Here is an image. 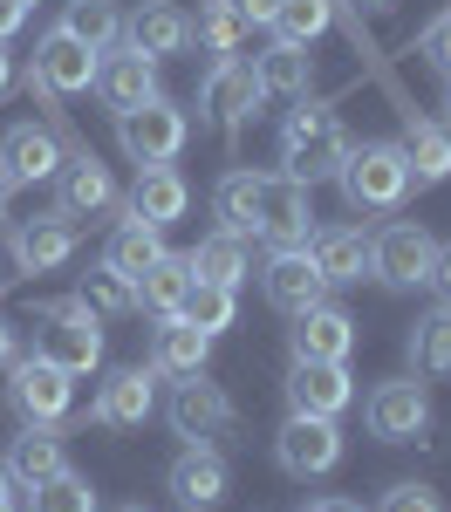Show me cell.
Wrapping results in <instances>:
<instances>
[{"instance_id":"8992f818","label":"cell","mask_w":451,"mask_h":512,"mask_svg":"<svg viewBox=\"0 0 451 512\" xmlns=\"http://www.w3.org/2000/svg\"><path fill=\"white\" fill-rule=\"evenodd\" d=\"M431 260H438V239L424 233L417 219H390L383 233L369 239V274L383 280V287H397V294L424 287L431 280Z\"/></svg>"},{"instance_id":"ac0fdd59","label":"cell","mask_w":451,"mask_h":512,"mask_svg":"<svg viewBox=\"0 0 451 512\" xmlns=\"http://www.w3.org/2000/svg\"><path fill=\"white\" fill-rule=\"evenodd\" d=\"M62 137L48 130V123H14L7 137H0V178L7 185H48L55 171H62Z\"/></svg>"},{"instance_id":"52a82bcc","label":"cell","mask_w":451,"mask_h":512,"mask_svg":"<svg viewBox=\"0 0 451 512\" xmlns=\"http://www.w3.org/2000/svg\"><path fill=\"white\" fill-rule=\"evenodd\" d=\"M274 465L287 478H328L342 465V417H287L274 431Z\"/></svg>"},{"instance_id":"ee69618b","label":"cell","mask_w":451,"mask_h":512,"mask_svg":"<svg viewBox=\"0 0 451 512\" xmlns=\"http://www.w3.org/2000/svg\"><path fill=\"white\" fill-rule=\"evenodd\" d=\"M294 512H363L356 499H342V492H322V499H301Z\"/></svg>"},{"instance_id":"f5cc1de1","label":"cell","mask_w":451,"mask_h":512,"mask_svg":"<svg viewBox=\"0 0 451 512\" xmlns=\"http://www.w3.org/2000/svg\"><path fill=\"white\" fill-rule=\"evenodd\" d=\"M445 117H451V82H445Z\"/></svg>"},{"instance_id":"f907efd6","label":"cell","mask_w":451,"mask_h":512,"mask_svg":"<svg viewBox=\"0 0 451 512\" xmlns=\"http://www.w3.org/2000/svg\"><path fill=\"white\" fill-rule=\"evenodd\" d=\"M0 219H7V178H0Z\"/></svg>"},{"instance_id":"4dcf8cb0","label":"cell","mask_w":451,"mask_h":512,"mask_svg":"<svg viewBox=\"0 0 451 512\" xmlns=\"http://www.w3.org/2000/svg\"><path fill=\"white\" fill-rule=\"evenodd\" d=\"M404 158H410V178H417V185H445V178H451V130H445V123H424L417 110H410Z\"/></svg>"},{"instance_id":"3957f363","label":"cell","mask_w":451,"mask_h":512,"mask_svg":"<svg viewBox=\"0 0 451 512\" xmlns=\"http://www.w3.org/2000/svg\"><path fill=\"white\" fill-rule=\"evenodd\" d=\"M35 355H48L55 369H69V376H89V369H103V315L89 308V301H48L41 308V328H35Z\"/></svg>"},{"instance_id":"44dd1931","label":"cell","mask_w":451,"mask_h":512,"mask_svg":"<svg viewBox=\"0 0 451 512\" xmlns=\"http://www.w3.org/2000/svg\"><path fill=\"white\" fill-rule=\"evenodd\" d=\"M7 253H14L21 274H55V267L76 260V226H69L62 212H48V219H21V226L7 233Z\"/></svg>"},{"instance_id":"6da1fadb","label":"cell","mask_w":451,"mask_h":512,"mask_svg":"<svg viewBox=\"0 0 451 512\" xmlns=\"http://www.w3.org/2000/svg\"><path fill=\"white\" fill-rule=\"evenodd\" d=\"M342 158H349V130H342V117H335L328 103H308V96H301V110H287V123H281L287 178L322 185V178L342 171Z\"/></svg>"},{"instance_id":"bcb514c9","label":"cell","mask_w":451,"mask_h":512,"mask_svg":"<svg viewBox=\"0 0 451 512\" xmlns=\"http://www.w3.org/2000/svg\"><path fill=\"white\" fill-rule=\"evenodd\" d=\"M21 21H28V14H21L14 0H0V41H14V35H21Z\"/></svg>"},{"instance_id":"836d02e7","label":"cell","mask_w":451,"mask_h":512,"mask_svg":"<svg viewBox=\"0 0 451 512\" xmlns=\"http://www.w3.org/2000/svg\"><path fill=\"white\" fill-rule=\"evenodd\" d=\"M62 28H69L82 48L110 55V48L123 41V7L117 0H69V7H62Z\"/></svg>"},{"instance_id":"8d00e7d4","label":"cell","mask_w":451,"mask_h":512,"mask_svg":"<svg viewBox=\"0 0 451 512\" xmlns=\"http://www.w3.org/2000/svg\"><path fill=\"white\" fill-rule=\"evenodd\" d=\"M328 28H335V0H281L274 14V41H294V48H315Z\"/></svg>"},{"instance_id":"7402d4cb","label":"cell","mask_w":451,"mask_h":512,"mask_svg":"<svg viewBox=\"0 0 451 512\" xmlns=\"http://www.w3.org/2000/svg\"><path fill=\"white\" fill-rule=\"evenodd\" d=\"M96 96L110 103V110H137V103H151L158 96V62H144L137 48H110V55H96Z\"/></svg>"},{"instance_id":"74e56055","label":"cell","mask_w":451,"mask_h":512,"mask_svg":"<svg viewBox=\"0 0 451 512\" xmlns=\"http://www.w3.org/2000/svg\"><path fill=\"white\" fill-rule=\"evenodd\" d=\"M233 315H240V294H233V287H212V280H192V294H185V308H178V321H192L199 335L233 328Z\"/></svg>"},{"instance_id":"9c48e42d","label":"cell","mask_w":451,"mask_h":512,"mask_svg":"<svg viewBox=\"0 0 451 512\" xmlns=\"http://www.w3.org/2000/svg\"><path fill=\"white\" fill-rule=\"evenodd\" d=\"M363 424H369V437H383V444H417V437L431 431V396H424V383H410V376L376 383L369 403H363Z\"/></svg>"},{"instance_id":"11a10c76","label":"cell","mask_w":451,"mask_h":512,"mask_svg":"<svg viewBox=\"0 0 451 512\" xmlns=\"http://www.w3.org/2000/svg\"><path fill=\"white\" fill-rule=\"evenodd\" d=\"M117 512H144V506H117Z\"/></svg>"},{"instance_id":"7a4b0ae2","label":"cell","mask_w":451,"mask_h":512,"mask_svg":"<svg viewBox=\"0 0 451 512\" xmlns=\"http://www.w3.org/2000/svg\"><path fill=\"white\" fill-rule=\"evenodd\" d=\"M342 198L356 205V212H397L410 198V158L404 144H349V158H342Z\"/></svg>"},{"instance_id":"4fadbf2b","label":"cell","mask_w":451,"mask_h":512,"mask_svg":"<svg viewBox=\"0 0 451 512\" xmlns=\"http://www.w3.org/2000/svg\"><path fill=\"white\" fill-rule=\"evenodd\" d=\"M55 212H62L69 226L117 212V178L96 164V151H69V158H62V171H55Z\"/></svg>"},{"instance_id":"e575fe53","label":"cell","mask_w":451,"mask_h":512,"mask_svg":"<svg viewBox=\"0 0 451 512\" xmlns=\"http://www.w3.org/2000/svg\"><path fill=\"white\" fill-rule=\"evenodd\" d=\"M192 41H199V55L212 62H226V55H240L246 41V21L226 7V0H199V21H192Z\"/></svg>"},{"instance_id":"30bf717a","label":"cell","mask_w":451,"mask_h":512,"mask_svg":"<svg viewBox=\"0 0 451 512\" xmlns=\"http://www.w3.org/2000/svg\"><path fill=\"white\" fill-rule=\"evenodd\" d=\"M260 103H267V96H260V82H253V62L226 55V62H212V69H205V82H199V117L212 123V130H240Z\"/></svg>"},{"instance_id":"d6986e66","label":"cell","mask_w":451,"mask_h":512,"mask_svg":"<svg viewBox=\"0 0 451 512\" xmlns=\"http://www.w3.org/2000/svg\"><path fill=\"white\" fill-rule=\"evenodd\" d=\"M287 403H294V417H342L356 403L349 362H294L287 369Z\"/></svg>"},{"instance_id":"cb8c5ba5","label":"cell","mask_w":451,"mask_h":512,"mask_svg":"<svg viewBox=\"0 0 451 512\" xmlns=\"http://www.w3.org/2000/svg\"><path fill=\"white\" fill-rule=\"evenodd\" d=\"M308 260L328 287H356L369 274V233L363 226H315L308 233Z\"/></svg>"},{"instance_id":"d6a6232c","label":"cell","mask_w":451,"mask_h":512,"mask_svg":"<svg viewBox=\"0 0 451 512\" xmlns=\"http://www.w3.org/2000/svg\"><path fill=\"white\" fill-rule=\"evenodd\" d=\"M185 294H192V267H185V253H164L151 274L137 280V308H151L158 321H171L185 308Z\"/></svg>"},{"instance_id":"d590c367","label":"cell","mask_w":451,"mask_h":512,"mask_svg":"<svg viewBox=\"0 0 451 512\" xmlns=\"http://www.w3.org/2000/svg\"><path fill=\"white\" fill-rule=\"evenodd\" d=\"M28 512H103V499H96V485L82 472L62 465L55 478H41L35 492H28Z\"/></svg>"},{"instance_id":"f6af8a7d","label":"cell","mask_w":451,"mask_h":512,"mask_svg":"<svg viewBox=\"0 0 451 512\" xmlns=\"http://www.w3.org/2000/svg\"><path fill=\"white\" fill-rule=\"evenodd\" d=\"M14 355H21V328H14V321L0 315V369H7V362H14Z\"/></svg>"},{"instance_id":"9f6ffc18","label":"cell","mask_w":451,"mask_h":512,"mask_svg":"<svg viewBox=\"0 0 451 512\" xmlns=\"http://www.w3.org/2000/svg\"><path fill=\"white\" fill-rule=\"evenodd\" d=\"M0 287H7V267H0Z\"/></svg>"},{"instance_id":"5bb4252c","label":"cell","mask_w":451,"mask_h":512,"mask_svg":"<svg viewBox=\"0 0 451 512\" xmlns=\"http://www.w3.org/2000/svg\"><path fill=\"white\" fill-rule=\"evenodd\" d=\"M151 410H158V369L151 362L144 369H110L96 403H89V417L103 431H137V424H151Z\"/></svg>"},{"instance_id":"83f0119b","label":"cell","mask_w":451,"mask_h":512,"mask_svg":"<svg viewBox=\"0 0 451 512\" xmlns=\"http://www.w3.org/2000/svg\"><path fill=\"white\" fill-rule=\"evenodd\" d=\"M260 171H246V164H233L219 185H212V212H219V233H240L253 239V226H260Z\"/></svg>"},{"instance_id":"277c9868","label":"cell","mask_w":451,"mask_h":512,"mask_svg":"<svg viewBox=\"0 0 451 512\" xmlns=\"http://www.w3.org/2000/svg\"><path fill=\"white\" fill-rule=\"evenodd\" d=\"M117 144H123L130 164H171L192 144V117H185L171 96H151V103H137V110L117 117Z\"/></svg>"},{"instance_id":"e0dca14e","label":"cell","mask_w":451,"mask_h":512,"mask_svg":"<svg viewBox=\"0 0 451 512\" xmlns=\"http://www.w3.org/2000/svg\"><path fill=\"white\" fill-rule=\"evenodd\" d=\"M260 294H267V308H281V315L294 321V315H308L315 301H328V280L315 274L308 246H287V253H274V260L260 267Z\"/></svg>"},{"instance_id":"7dc6e473","label":"cell","mask_w":451,"mask_h":512,"mask_svg":"<svg viewBox=\"0 0 451 512\" xmlns=\"http://www.w3.org/2000/svg\"><path fill=\"white\" fill-rule=\"evenodd\" d=\"M7 82H14V62H7V41H0V96H7Z\"/></svg>"},{"instance_id":"f546056e","label":"cell","mask_w":451,"mask_h":512,"mask_svg":"<svg viewBox=\"0 0 451 512\" xmlns=\"http://www.w3.org/2000/svg\"><path fill=\"white\" fill-rule=\"evenodd\" d=\"M205 355H212V335H199L192 321H178V315L151 335V369H158V376H199Z\"/></svg>"},{"instance_id":"8fae6325","label":"cell","mask_w":451,"mask_h":512,"mask_svg":"<svg viewBox=\"0 0 451 512\" xmlns=\"http://www.w3.org/2000/svg\"><path fill=\"white\" fill-rule=\"evenodd\" d=\"M308 233H315V205H308V185L301 178H267L260 185V226H253V239H267L274 253H287V246H308Z\"/></svg>"},{"instance_id":"484cf974","label":"cell","mask_w":451,"mask_h":512,"mask_svg":"<svg viewBox=\"0 0 451 512\" xmlns=\"http://www.w3.org/2000/svg\"><path fill=\"white\" fill-rule=\"evenodd\" d=\"M253 82H260V96H308V82H315V55L308 48H294V41H274V48H260L253 55Z\"/></svg>"},{"instance_id":"ab89813d","label":"cell","mask_w":451,"mask_h":512,"mask_svg":"<svg viewBox=\"0 0 451 512\" xmlns=\"http://www.w3.org/2000/svg\"><path fill=\"white\" fill-rule=\"evenodd\" d=\"M417 48H424V62H431V69L451 82V7L431 21V28H424V35H417Z\"/></svg>"},{"instance_id":"1f68e13d","label":"cell","mask_w":451,"mask_h":512,"mask_svg":"<svg viewBox=\"0 0 451 512\" xmlns=\"http://www.w3.org/2000/svg\"><path fill=\"white\" fill-rule=\"evenodd\" d=\"M410 369L417 376H451V301H438L431 315L410 321Z\"/></svg>"},{"instance_id":"4316f807","label":"cell","mask_w":451,"mask_h":512,"mask_svg":"<svg viewBox=\"0 0 451 512\" xmlns=\"http://www.w3.org/2000/svg\"><path fill=\"white\" fill-rule=\"evenodd\" d=\"M185 267H192V280L233 287V294H240L246 280H253V260H246V239H240V233H212V239H199V246L185 253Z\"/></svg>"},{"instance_id":"7c38bea8","label":"cell","mask_w":451,"mask_h":512,"mask_svg":"<svg viewBox=\"0 0 451 512\" xmlns=\"http://www.w3.org/2000/svg\"><path fill=\"white\" fill-rule=\"evenodd\" d=\"M41 96H82L96 89V48H82L69 28H48L35 41V76H28Z\"/></svg>"},{"instance_id":"c3c4849f","label":"cell","mask_w":451,"mask_h":512,"mask_svg":"<svg viewBox=\"0 0 451 512\" xmlns=\"http://www.w3.org/2000/svg\"><path fill=\"white\" fill-rule=\"evenodd\" d=\"M349 7H363V14H383V7H397V0H349Z\"/></svg>"},{"instance_id":"db71d44e","label":"cell","mask_w":451,"mask_h":512,"mask_svg":"<svg viewBox=\"0 0 451 512\" xmlns=\"http://www.w3.org/2000/svg\"><path fill=\"white\" fill-rule=\"evenodd\" d=\"M14 7H21V14H28V7H35V0H14Z\"/></svg>"},{"instance_id":"f1b7e54d","label":"cell","mask_w":451,"mask_h":512,"mask_svg":"<svg viewBox=\"0 0 451 512\" xmlns=\"http://www.w3.org/2000/svg\"><path fill=\"white\" fill-rule=\"evenodd\" d=\"M158 260H164V233H158V226H144V219H123L117 233H110V246H103V267H117L130 287L151 274Z\"/></svg>"},{"instance_id":"2e32d148","label":"cell","mask_w":451,"mask_h":512,"mask_svg":"<svg viewBox=\"0 0 451 512\" xmlns=\"http://www.w3.org/2000/svg\"><path fill=\"white\" fill-rule=\"evenodd\" d=\"M164 485H171V499L185 512H205V506H219V499L233 492V465L219 458V444H185V451L171 458Z\"/></svg>"},{"instance_id":"60d3db41","label":"cell","mask_w":451,"mask_h":512,"mask_svg":"<svg viewBox=\"0 0 451 512\" xmlns=\"http://www.w3.org/2000/svg\"><path fill=\"white\" fill-rule=\"evenodd\" d=\"M376 512H445V506H438V492H424V485H410V478H404V485L383 492V506H376Z\"/></svg>"},{"instance_id":"603a6c76","label":"cell","mask_w":451,"mask_h":512,"mask_svg":"<svg viewBox=\"0 0 451 512\" xmlns=\"http://www.w3.org/2000/svg\"><path fill=\"white\" fill-rule=\"evenodd\" d=\"M185 205H192V185L178 178V164H137V185H130V219H144V226H171V219H185Z\"/></svg>"},{"instance_id":"681fc988","label":"cell","mask_w":451,"mask_h":512,"mask_svg":"<svg viewBox=\"0 0 451 512\" xmlns=\"http://www.w3.org/2000/svg\"><path fill=\"white\" fill-rule=\"evenodd\" d=\"M7 492H14V478H7V465H0V499H7Z\"/></svg>"},{"instance_id":"f35d334b","label":"cell","mask_w":451,"mask_h":512,"mask_svg":"<svg viewBox=\"0 0 451 512\" xmlns=\"http://www.w3.org/2000/svg\"><path fill=\"white\" fill-rule=\"evenodd\" d=\"M82 301H89L96 315H130V308H137V287H130L117 267H89V280H82Z\"/></svg>"},{"instance_id":"5b68a950","label":"cell","mask_w":451,"mask_h":512,"mask_svg":"<svg viewBox=\"0 0 451 512\" xmlns=\"http://www.w3.org/2000/svg\"><path fill=\"white\" fill-rule=\"evenodd\" d=\"M7 403L21 410V424H62L76 403V376L55 369L48 355H14L7 362Z\"/></svg>"},{"instance_id":"ba28073f","label":"cell","mask_w":451,"mask_h":512,"mask_svg":"<svg viewBox=\"0 0 451 512\" xmlns=\"http://www.w3.org/2000/svg\"><path fill=\"white\" fill-rule=\"evenodd\" d=\"M164 424L185 444H219V437L233 431V396L219 390V383H205V369L199 376H178V390L164 403Z\"/></svg>"},{"instance_id":"d4e9b609","label":"cell","mask_w":451,"mask_h":512,"mask_svg":"<svg viewBox=\"0 0 451 512\" xmlns=\"http://www.w3.org/2000/svg\"><path fill=\"white\" fill-rule=\"evenodd\" d=\"M0 465H7V478H14L21 492H35L41 478H55L62 465H69V458H62V431H55V424H28V431L7 444Z\"/></svg>"},{"instance_id":"ffe728a7","label":"cell","mask_w":451,"mask_h":512,"mask_svg":"<svg viewBox=\"0 0 451 512\" xmlns=\"http://www.w3.org/2000/svg\"><path fill=\"white\" fill-rule=\"evenodd\" d=\"M287 349H294V362H349L356 355V321L342 315L335 301H315L308 315H294Z\"/></svg>"},{"instance_id":"816d5d0a","label":"cell","mask_w":451,"mask_h":512,"mask_svg":"<svg viewBox=\"0 0 451 512\" xmlns=\"http://www.w3.org/2000/svg\"><path fill=\"white\" fill-rule=\"evenodd\" d=\"M0 512H21V506H14V499H0Z\"/></svg>"},{"instance_id":"7bdbcfd3","label":"cell","mask_w":451,"mask_h":512,"mask_svg":"<svg viewBox=\"0 0 451 512\" xmlns=\"http://www.w3.org/2000/svg\"><path fill=\"white\" fill-rule=\"evenodd\" d=\"M424 287H438V301H451V246H438V260H431V280Z\"/></svg>"},{"instance_id":"b9f144b4","label":"cell","mask_w":451,"mask_h":512,"mask_svg":"<svg viewBox=\"0 0 451 512\" xmlns=\"http://www.w3.org/2000/svg\"><path fill=\"white\" fill-rule=\"evenodd\" d=\"M233 14H240L246 28H274V14H281V0H226Z\"/></svg>"},{"instance_id":"9a60e30c","label":"cell","mask_w":451,"mask_h":512,"mask_svg":"<svg viewBox=\"0 0 451 512\" xmlns=\"http://www.w3.org/2000/svg\"><path fill=\"white\" fill-rule=\"evenodd\" d=\"M123 48H137L144 62H171L192 48V14L171 7V0H137L123 14Z\"/></svg>"}]
</instances>
